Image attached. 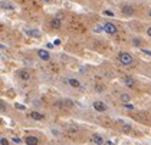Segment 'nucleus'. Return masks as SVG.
<instances>
[{
	"instance_id": "obj_1",
	"label": "nucleus",
	"mask_w": 151,
	"mask_h": 145,
	"mask_svg": "<svg viewBox=\"0 0 151 145\" xmlns=\"http://www.w3.org/2000/svg\"><path fill=\"white\" fill-rule=\"evenodd\" d=\"M133 55L128 52H120L118 53V60L122 63V65H129L131 62H133Z\"/></svg>"
},
{
	"instance_id": "obj_2",
	"label": "nucleus",
	"mask_w": 151,
	"mask_h": 145,
	"mask_svg": "<svg viewBox=\"0 0 151 145\" xmlns=\"http://www.w3.org/2000/svg\"><path fill=\"white\" fill-rule=\"evenodd\" d=\"M104 32H107L108 35H115L117 27L114 23H104Z\"/></svg>"
},
{
	"instance_id": "obj_3",
	"label": "nucleus",
	"mask_w": 151,
	"mask_h": 145,
	"mask_svg": "<svg viewBox=\"0 0 151 145\" xmlns=\"http://www.w3.org/2000/svg\"><path fill=\"white\" fill-rule=\"evenodd\" d=\"M92 106H93V109H95V111H98V112H105V111L108 109V106L105 105L104 102H101V101L93 102V103H92Z\"/></svg>"
},
{
	"instance_id": "obj_4",
	"label": "nucleus",
	"mask_w": 151,
	"mask_h": 145,
	"mask_svg": "<svg viewBox=\"0 0 151 145\" xmlns=\"http://www.w3.org/2000/svg\"><path fill=\"white\" fill-rule=\"evenodd\" d=\"M17 75H19V78H20L22 80H25V82L30 79V73H29V70L27 69H20L17 72Z\"/></svg>"
},
{
	"instance_id": "obj_5",
	"label": "nucleus",
	"mask_w": 151,
	"mask_h": 145,
	"mask_svg": "<svg viewBox=\"0 0 151 145\" xmlns=\"http://www.w3.org/2000/svg\"><path fill=\"white\" fill-rule=\"evenodd\" d=\"M37 56H39L42 60H49V59H50L49 52L48 50H45V49H39V50H37Z\"/></svg>"
},
{
	"instance_id": "obj_6",
	"label": "nucleus",
	"mask_w": 151,
	"mask_h": 145,
	"mask_svg": "<svg viewBox=\"0 0 151 145\" xmlns=\"http://www.w3.org/2000/svg\"><path fill=\"white\" fill-rule=\"evenodd\" d=\"M29 116H30L32 119H35V121H42V119H45V115L37 112V111H32L30 114H29Z\"/></svg>"
},
{
	"instance_id": "obj_7",
	"label": "nucleus",
	"mask_w": 151,
	"mask_h": 145,
	"mask_svg": "<svg viewBox=\"0 0 151 145\" xmlns=\"http://www.w3.org/2000/svg\"><path fill=\"white\" fill-rule=\"evenodd\" d=\"M25 142H26V145H37L39 139H37L36 136H33V135H29V136L25 138Z\"/></svg>"
},
{
	"instance_id": "obj_8",
	"label": "nucleus",
	"mask_w": 151,
	"mask_h": 145,
	"mask_svg": "<svg viewBox=\"0 0 151 145\" xmlns=\"http://www.w3.org/2000/svg\"><path fill=\"white\" fill-rule=\"evenodd\" d=\"M91 141H92L93 144L97 145H102L104 144V138L101 135H98V134H95V135H92V138H91Z\"/></svg>"
},
{
	"instance_id": "obj_9",
	"label": "nucleus",
	"mask_w": 151,
	"mask_h": 145,
	"mask_svg": "<svg viewBox=\"0 0 151 145\" xmlns=\"http://www.w3.org/2000/svg\"><path fill=\"white\" fill-rule=\"evenodd\" d=\"M61 19L59 17H55V19H52L50 20V26H52V29H59L61 27Z\"/></svg>"
},
{
	"instance_id": "obj_10",
	"label": "nucleus",
	"mask_w": 151,
	"mask_h": 145,
	"mask_svg": "<svg viewBox=\"0 0 151 145\" xmlns=\"http://www.w3.org/2000/svg\"><path fill=\"white\" fill-rule=\"evenodd\" d=\"M25 33L29 36H33V37H37V36H40V32L36 30V29H26L25 30Z\"/></svg>"
},
{
	"instance_id": "obj_11",
	"label": "nucleus",
	"mask_w": 151,
	"mask_h": 145,
	"mask_svg": "<svg viewBox=\"0 0 151 145\" xmlns=\"http://www.w3.org/2000/svg\"><path fill=\"white\" fill-rule=\"evenodd\" d=\"M68 84L71 85L72 88H81V82L75 78H71V79H68Z\"/></svg>"
},
{
	"instance_id": "obj_12",
	"label": "nucleus",
	"mask_w": 151,
	"mask_h": 145,
	"mask_svg": "<svg viewBox=\"0 0 151 145\" xmlns=\"http://www.w3.org/2000/svg\"><path fill=\"white\" fill-rule=\"evenodd\" d=\"M121 10H122V12H124L125 14H128V16H129V14H133V13H134V9L131 7V6H128V5H124Z\"/></svg>"
},
{
	"instance_id": "obj_13",
	"label": "nucleus",
	"mask_w": 151,
	"mask_h": 145,
	"mask_svg": "<svg viewBox=\"0 0 151 145\" xmlns=\"http://www.w3.org/2000/svg\"><path fill=\"white\" fill-rule=\"evenodd\" d=\"M120 99H121V102H122V103H128L131 98H129V95H128V93H121Z\"/></svg>"
},
{
	"instance_id": "obj_14",
	"label": "nucleus",
	"mask_w": 151,
	"mask_h": 145,
	"mask_svg": "<svg viewBox=\"0 0 151 145\" xmlns=\"http://www.w3.org/2000/svg\"><path fill=\"white\" fill-rule=\"evenodd\" d=\"M2 7H3V9H7V10H13L14 9L13 5H10V3H7V2H5V0L2 2Z\"/></svg>"
},
{
	"instance_id": "obj_15",
	"label": "nucleus",
	"mask_w": 151,
	"mask_h": 145,
	"mask_svg": "<svg viewBox=\"0 0 151 145\" xmlns=\"http://www.w3.org/2000/svg\"><path fill=\"white\" fill-rule=\"evenodd\" d=\"M124 84L127 85V86H134V84H135V82H134L133 78H124Z\"/></svg>"
},
{
	"instance_id": "obj_16",
	"label": "nucleus",
	"mask_w": 151,
	"mask_h": 145,
	"mask_svg": "<svg viewBox=\"0 0 151 145\" xmlns=\"http://www.w3.org/2000/svg\"><path fill=\"white\" fill-rule=\"evenodd\" d=\"M102 30H104V26H101V25H97V26L93 27V32H95V33H101Z\"/></svg>"
},
{
	"instance_id": "obj_17",
	"label": "nucleus",
	"mask_w": 151,
	"mask_h": 145,
	"mask_svg": "<svg viewBox=\"0 0 151 145\" xmlns=\"http://www.w3.org/2000/svg\"><path fill=\"white\" fill-rule=\"evenodd\" d=\"M133 45H135V46H140V45H141V40L138 39V37H134V39H133Z\"/></svg>"
},
{
	"instance_id": "obj_18",
	"label": "nucleus",
	"mask_w": 151,
	"mask_h": 145,
	"mask_svg": "<svg viewBox=\"0 0 151 145\" xmlns=\"http://www.w3.org/2000/svg\"><path fill=\"white\" fill-rule=\"evenodd\" d=\"M95 91H97V92H102L104 86H102V85H95Z\"/></svg>"
},
{
	"instance_id": "obj_19",
	"label": "nucleus",
	"mask_w": 151,
	"mask_h": 145,
	"mask_svg": "<svg viewBox=\"0 0 151 145\" xmlns=\"http://www.w3.org/2000/svg\"><path fill=\"white\" fill-rule=\"evenodd\" d=\"M0 142H2V145H9V141L6 139L5 136H2V138H0Z\"/></svg>"
},
{
	"instance_id": "obj_20",
	"label": "nucleus",
	"mask_w": 151,
	"mask_h": 145,
	"mask_svg": "<svg viewBox=\"0 0 151 145\" xmlns=\"http://www.w3.org/2000/svg\"><path fill=\"white\" fill-rule=\"evenodd\" d=\"M104 14L105 16H114V12L112 10H104Z\"/></svg>"
},
{
	"instance_id": "obj_21",
	"label": "nucleus",
	"mask_w": 151,
	"mask_h": 145,
	"mask_svg": "<svg viewBox=\"0 0 151 145\" xmlns=\"http://www.w3.org/2000/svg\"><path fill=\"white\" fill-rule=\"evenodd\" d=\"M14 108H16V109H20V111H25V106L20 105V103H16V105H14Z\"/></svg>"
},
{
	"instance_id": "obj_22",
	"label": "nucleus",
	"mask_w": 151,
	"mask_h": 145,
	"mask_svg": "<svg viewBox=\"0 0 151 145\" xmlns=\"http://www.w3.org/2000/svg\"><path fill=\"white\" fill-rule=\"evenodd\" d=\"M122 105H124L125 108H127V109H134V106L131 105V103H122Z\"/></svg>"
},
{
	"instance_id": "obj_23",
	"label": "nucleus",
	"mask_w": 151,
	"mask_h": 145,
	"mask_svg": "<svg viewBox=\"0 0 151 145\" xmlns=\"http://www.w3.org/2000/svg\"><path fill=\"white\" fill-rule=\"evenodd\" d=\"M20 141H22V139L17 138V136H14V138H13V142H16V144H20Z\"/></svg>"
},
{
	"instance_id": "obj_24",
	"label": "nucleus",
	"mask_w": 151,
	"mask_h": 145,
	"mask_svg": "<svg viewBox=\"0 0 151 145\" xmlns=\"http://www.w3.org/2000/svg\"><path fill=\"white\" fill-rule=\"evenodd\" d=\"M141 50L145 53V55H150V56H151V52H150V50H147V49H141Z\"/></svg>"
},
{
	"instance_id": "obj_25",
	"label": "nucleus",
	"mask_w": 151,
	"mask_h": 145,
	"mask_svg": "<svg viewBox=\"0 0 151 145\" xmlns=\"http://www.w3.org/2000/svg\"><path fill=\"white\" fill-rule=\"evenodd\" d=\"M46 48H48V49H52V48H53V45H52V43H46Z\"/></svg>"
},
{
	"instance_id": "obj_26",
	"label": "nucleus",
	"mask_w": 151,
	"mask_h": 145,
	"mask_svg": "<svg viewBox=\"0 0 151 145\" xmlns=\"http://www.w3.org/2000/svg\"><path fill=\"white\" fill-rule=\"evenodd\" d=\"M147 35L151 36V27H148V29H147Z\"/></svg>"
},
{
	"instance_id": "obj_27",
	"label": "nucleus",
	"mask_w": 151,
	"mask_h": 145,
	"mask_svg": "<svg viewBox=\"0 0 151 145\" xmlns=\"http://www.w3.org/2000/svg\"><path fill=\"white\" fill-rule=\"evenodd\" d=\"M148 14H150V17H151V10H150V12H148Z\"/></svg>"
},
{
	"instance_id": "obj_28",
	"label": "nucleus",
	"mask_w": 151,
	"mask_h": 145,
	"mask_svg": "<svg viewBox=\"0 0 151 145\" xmlns=\"http://www.w3.org/2000/svg\"><path fill=\"white\" fill-rule=\"evenodd\" d=\"M43 2H46V3H48V2H50V0H43Z\"/></svg>"
}]
</instances>
